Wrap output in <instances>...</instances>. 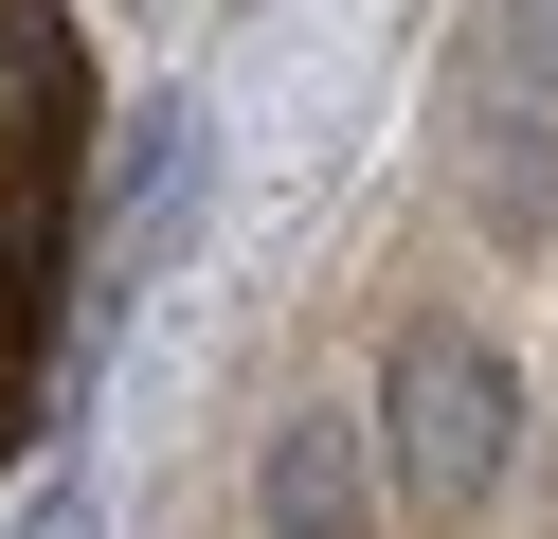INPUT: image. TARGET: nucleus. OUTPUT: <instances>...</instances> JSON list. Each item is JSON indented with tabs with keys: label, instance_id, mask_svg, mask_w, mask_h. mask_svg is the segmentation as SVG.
Masks as SVG:
<instances>
[{
	"label": "nucleus",
	"instance_id": "nucleus-1",
	"mask_svg": "<svg viewBox=\"0 0 558 539\" xmlns=\"http://www.w3.org/2000/svg\"><path fill=\"white\" fill-rule=\"evenodd\" d=\"M378 486H397L414 539H486L522 486V359L486 342L469 306H414L397 342H378Z\"/></svg>",
	"mask_w": 558,
	"mask_h": 539
},
{
	"label": "nucleus",
	"instance_id": "nucleus-2",
	"mask_svg": "<svg viewBox=\"0 0 558 539\" xmlns=\"http://www.w3.org/2000/svg\"><path fill=\"white\" fill-rule=\"evenodd\" d=\"M397 486H378V414L361 395H289L253 431V539H378Z\"/></svg>",
	"mask_w": 558,
	"mask_h": 539
},
{
	"label": "nucleus",
	"instance_id": "nucleus-3",
	"mask_svg": "<svg viewBox=\"0 0 558 539\" xmlns=\"http://www.w3.org/2000/svg\"><path fill=\"white\" fill-rule=\"evenodd\" d=\"M450 180H469V216H486L505 252H558V90H522V72H486V54H469Z\"/></svg>",
	"mask_w": 558,
	"mask_h": 539
},
{
	"label": "nucleus",
	"instance_id": "nucleus-4",
	"mask_svg": "<svg viewBox=\"0 0 558 539\" xmlns=\"http://www.w3.org/2000/svg\"><path fill=\"white\" fill-rule=\"evenodd\" d=\"M486 72H522V90H558V0H486Z\"/></svg>",
	"mask_w": 558,
	"mask_h": 539
}]
</instances>
